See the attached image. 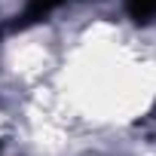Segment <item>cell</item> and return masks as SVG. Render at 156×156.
Wrapping results in <instances>:
<instances>
[{
  "mask_svg": "<svg viewBox=\"0 0 156 156\" xmlns=\"http://www.w3.org/2000/svg\"><path fill=\"white\" fill-rule=\"evenodd\" d=\"M64 3H67V0H25L22 9H19L16 19H12V25H9V31H28V28H34V25L52 19Z\"/></svg>",
  "mask_w": 156,
  "mask_h": 156,
  "instance_id": "cell-1",
  "label": "cell"
},
{
  "mask_svg": "<svg viewBox=\"0 0 156 156\" xmlns=\"http://www.w3.org/2000/svg\"><path fill=\"white\" fill-rule=\"evenodd\" d=\"M119 3H122V12L135 25H141V28L156 25V0H119Z\"/></svg>",
  "mask_w": 156,
  "mask_h": 156,
  "instance_id": "cell-2",
  "label": "cell"
},
{
  "mask_svg": "<svg viewBox=\"0 0 156 156\" xmlns=\"http://www.w3.org/2000/svg\"><path fill=\"white\" fill-rule=\"evenodd\" d=\"M0 156H3V144H0Z\"/></svg>",
  "mask_w": 156,
  "mask_h": 156,
  "instance_id": "cell-3",
  "label": "cell"
}]
</instances>
